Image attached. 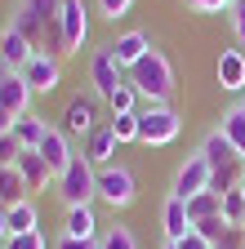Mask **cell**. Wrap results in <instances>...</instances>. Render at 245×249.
<instances>
[{
  "label": "cell",
  "instance_id": "obj_1",
  "mask_svg": "<svg viewBox=\"0 0 245 249\" xmlns=\"http://www.w3.org/2000/svg\"><path fill=\"white\" fill-rule=\"evenodd\" d=\"M125 80L138 89V98L143 103H170V93H174V67H170V58L151 45L134 67L125 71Z\"/></svg>",
  "mask_w": 245,
  "mask_h": 249
},
{
  "label": "cell",
  "instance_id": "obj_2",
  "mask_svg": "<svg viewBox=\"0 0 245 249\" xmlns=\"http://www.w3.org/2000/svg\"><path fill=\"white\" fill-rule=\"evenodd\" d=\"M183 134V120L170 103H143L138 107V142L147 147H165Z\"/></svg>",
  "mask_w": 245,
  "mask_h": 249
},
{
  "label": "cell",
  "instance_id": "obj_3",
  "mask_svg": "<svg viewBox=\"0 0 245 249\" xmlns=\"http://www.w3.org/2000/svg\"><path fill=\"white\" fill-rule=\"evenodd\" d=\"M58 196H63V205L67 209H76V205H94L98 200V169L85 160V156H76V160L58 174Z\"/></svg>",
  "mask_w": 245,
  "mask_h": 249
},
{
  "label": "cell",
  "instance_id": "obj_4",
  "mask_svg": "<svg viewBox=\"0 0 245 249\" xmlns=\"http://www.w3.org/2000/svg\"><path fill=\"white\" fill-rule=\"evenodd\" d=\"M58 9H63V0H18L9 27L22 31L32 45H40V40H45V31L58 22Z\"/></svg>",
  "mask_w": 245,
  "mask_h": 249
},
{
  "label": "cell",
  "instance_id": "obj_5",
  "mask_svg": "<svg viewBox=\"0 0 245 249\" xmlns=\"http://www.w3.org/2000/svg\"><path fill=\"white\" fill-rule=\"evenodd\" d=\"M134 196H138V182H134V174L125 165L98 169V200L107 209H125V205H134Z\"/></svg>",
  "mask_w": 245,
  "mask_h": 249
},
{
  "label": "cell",
  "instance_id": "obj_6",
  "mask_svg": "<svg viewBox=\"0 0 245 249\" xmlns=\"http://www.w3.org/2000/svg\"><path fill=\"white\" fill-rule=\"evenodd\" d=\"M209 178H214L209 160H205L201 151H192L188 160L178 165V174H174V187H170V196H174V200H192V196L209 192Z\"/></svg>",
  "mask_w": 245,
  "mask_h": 249
},
{
  "label": "cell",
  "instance_id": "obj_7",
  "mask_svg": "<svg viewBox=\"0 0 245 249\" xmlns=\"http://www.w3.org/2000/svg\"><path fill=\"white\" fill-rule=\"evenodd\" d=\"M58 31H63V53H80V45L89 40V9H85V0H63V9H58Z\"/></svg>",
  "mask_w": 245,
  "mask_h": 249
},
{
  "label": "cell",
  "instance_id": "obj_8",
  "mask_svg": "<svg viewBox=\"0 0 245 249\" xmlns=\"http://www.w3.org/2000/svg\"><path fill=\"white\" fill-rule=\"evenodd\" d=\"M18 76L32 85V93H54L58 85H63V62H58L54 53H40V49H36V58L27 62Z\"/></svg>",
  "mask_w": 245,
  "mask_h": 249
},
{
  "label": "cell",
  "instance_id": "obj_9",
  "mask_svg": "<svg viewBox=\"0 0 245 249\" xmlns=\"http://www.w3.org/2000/svg\"><path fill=\"white\" fill-rule=\"evenodd\" d=\"M89 80H94V93H98L103 103L112 98L120 85H125V67L112 58V49H98V53H94V62H89Z\"/></svg>",
  "mask_w": 245,
  "mask_h": 249
},
{
  "label": "cell",
  "instance_id": "obj_10",
  "mask_svg": "<svg viewBox=\"0 0 245 249\" xmlns=\"http://www.w3.org/2000/svg\"><path fill=\"white\" fill-rule=\"evenodd\" d=\"M67 134H94L98 129V93H76L63 111Z\"/></svg>",
  "mask_w": 245,
  "mask_h": 249
},
{
  "label": "cell",
  "instance_id": "obj_11",
  "mask_svg": "<svg viewBox=\"0 0 245 249\" xmlns=\"http://www.w3.org/2000/svg\"><path fill=\"white\" fill-rule=\"evenodd\" d=\"M18 174H22V182H27V192H45L49 182H58V174L49 169V160L36 151V147H22V156H18V165H14Z\"/></svg>",
  "mask_w": 245,
  "mask_h": 249
},
{
  "label": "cell",
  "instance_id": "obj_12",
  "mask_svg": "<svg viewBox=\"0 0 245 249\" xmlns=\"http://www.w3.org/2000/svg\"><path fill=\"white\" fill-rule=\"evenodd\" d=\"M32 58H36V45L27 40L22 31H14V27H5V31H0V62H5V67L22 71Z\"/></svg>",
  "mask_w": 245,
  "mask_h": 249
},
{
  "label": "cell",
  "instance_id": "obj_13",
  "mask_svg": "<svg viewBox=\"0 0 245 249\" xmlns=\"http://www.w3.org/2000/svg\"><path fill=\"white\" fill-rule=\"evenodd\" d=\"M116 147H120V142H116V134H112V124H98L94 134H85V151H80V156H85L94 169H107L112 156H116Z\"/></svg>",
  "mask_w": 245,
  "mask_h": 249
},
{
  "label": "cell",
  "instance_id": "obj_14",
  "mask_svg": "<svg viewBox=\"0 0 245 249\" xmlns=\"http://www.w3.org/2000/svg\"><path fill=\"white\" fill-rule=\"evenodd\" d=\"M36 151H40L45 160H49V169H54V174H63V169L76 160V151H72L67 134H63V129H54V124H49V134L40 138V147H36Z\"/></svg>",
  "mask_w": 245,
  "mask_h": 249
},
{
  "label": "cell",
  "instance_id": "obj_15",
  "mask_svg": "<svg viewBox=\"0 0 245 249\" xmlns=\"http://www.w3.org/2000/svg\"><path fill=\"white\" fill-rule=\"evenodd\" d=\"M205 160H209V169H232V165H245L241 156H236V147L223 138V129H214V134H205V142L196 147Z\"/></svg>",
  "mask_w": 245,
  "mask_h": 249
},
{
  "label": "cell",
  "instance_id": "obj_16",
  "mask_svg": "<svg viewBox=\"0 0 245 249\" xmlns=\"http://www.w3.org/2000/svg\"><path fill=\"white\" fill-rule=\"evenodd\" d=\"M63 236H72V240H98L103 231H98V213H94V205H76V209H67V218H63Z\"/></svg>",
  "mask_w": 245,
  "mask_h": 249
},
{
  "label": "cell",
  "instance_id": "obj_17",
  "mask_svg": "<svg viewBox=\"0 0 245 249\" xmlns=\"http://www.w3.org/2000/svg\"><path fill=\"white\" fill-rule=\"evenodd\" d=\"M214 76H219V85H223L227 93H241V89H245V53H241V49H223Z\"/></svg>",
  "mask_w": 245,
  "mask_h": 249
},
{
  "label": "cell",
  "instance_id": "obj_18",
  "mask_svg": "<svg viewBox=\"0 0 245 249\" xmlns=\"http://www.w3.org/2000/svg\"><path fill=\"white\" fill-rule=\"evenodd\" d=\"M107 49H112V58L120 62V67H125V71H130V67H134V62H138V58H143V53L151 49V40L143 36V31H120V36H116V40H112Z\"/></svg>",
  "mask_w": 245,
  "mask_h": 249
},
{
  "label": "cell",
  "instance_id": "obj_19",
  "mask_svg": "<svg viewBox=\"0 0 245 249\" xmlns=\"http://www.w3.org/2000/svg\"><path fill=\"white\" fill-rule=\"evenodd\" d=\"M161 223H165V240H183V236H192V218H188V205L183 200H165V209H161Z\"/></svg>",
  "mask_w": 245,
  "mask_h": 249
},
{
  "label": "cell",
  "instance_id": "obj_20",
  "mask_svg": "<svg viewBox=\"0 0 245 249\" xmlns=\"http://www.w3.org/2000/svg\"><path fill=\"white\" fill-rule=\"evenodd\" d=\"M22 147H40V138L49 134V124H45V116H36V111H22V116H14V129H9Z\"/></svg>",
  "mask_w": 245,
  "mask_h": 249
},
{
  "label": "cell",
  "instance_id": "obj_21",
  "mask_svg": "<svg viewBox=\"0 0 245 249\" xmlns=\"http://www.w3.org/2000/svg\"><path fill=\"white\" fill-rule=\"evenodd\" d=\"M183 205H188L192 227H196V223H205V218H219V213H223V196H219V192H201V196L183 200Z\"/></svg>",
  "mask_w": 245,
  "mask_h": 249
},
{
  "label": "cell",
  "instance_id": "obj_22",
  "mask_svg": "<svg viewBox=\"0 0 245 249\" xmlns=\"http://www.w3.org/2000/svg\"><path fill=\"white\" fill-rule=\"evenodd\" d=\"M32 192H27V182H22V174L14 169V165H0V205H18V200H27Z\"/></svg>",
  "mask_w": 245,
  "mask_h": 249
},
{
  "label": "cell",
  "instance_id": "obj_23",
  "mask_svg": "<svg viewBox=\"0 0 245 249\" xmlns=\"http://www.w3.org/2000/svg\"><path fill=\"white\" fill-rule=\"evenodd\" d=\"M27 231H40V218H36L32 200H18V205H9V236H27Z\"/></svg>",
  "mask_w": 245,
  "mask_h": 249
},
{
  "label": "cell",
  "instance_id": "obj_24",
  "mask_svg": "<svg viewBox=\"0 0 245 249\" xmlns=\"http://www.w3.org/2000/svg\"><path fill=\"white\" fill-rule=\"evenodd\" d=\"M219 129H223V138L236 147V156L245 160V111H241V107H232V111L223 116V124H219Z\"/></svg>",
  "mask_w": 245,
  "mask_h": 249
},
{
  "label": "cell",
  "instance_id": "obj_25",
  "mask_svg": "<svg viewBox=\"0 0 245 249\" xmlns=\"http://www.w3.org/2000/svg\"><path fill=\"white\" fill-rule=\"evenodd\" d=\"M98 249H138V240H134V231L125 223H116V227H107L98 236Z\"/></svg>",
  "mask_w": 245,
  "mask_h": 249
},
{
  "label": "cell",
  "instance_id": "obj_26",
  "mask_svg": "<svg viewBox=\"0 0 245 249\" xmlns=\"http://www.w3.org/2000/svg\"><path fill=\"white\" fill-rule=\"evenodd\" d=\"M107 111L112 116H125V111H138V89L125 80V85H120L116 93H112V98H107Z\"/></svg>",
  "mask_w": 245,
  "mask_h": 249
},
{
  "label": "cell",
  "instance_id": "obj_27",
  "mask_svg": "<svg viewBox=\"0 0 245 249\" xmlns=\"http://www.w3.org/2000/svg\"><path fill=\"white\" fill-rule=\"evenodd\" d=\"M107 124H112V134H116V142H120V147H125V142H138V111L112 116Z\"/></svg>",
  "mask_w": 245,
  "mask_h": 249
},
{
  "label": "cell",
  "instance_id": "obj_28",
  "mask_svg": "<svg viewBox=\"0 0 245 249\" xmlns=\"http://www.w3.org/2000/svg\"><path fill=\"white\" fill-rule=\"evenodd\" d=\"M223 218L232 227H245V192H241V187H232V192L223 196Z\"/></svg>",
  "mask_w": 245,
  "mask_h": 249
},
{
  "label": "cell",
  "instance_id": "obj_29",
  "mask_svg": "<svg viewBox=\"0 0 245 249\" xmlns=\"http://www.w3.org/2000/svg\"><path fill=\"white\" fill-rule=\"evenodd\" d=\"M227 227H232V223H227V218H223V213H219V218H205V223H196V227H192V231H196V236H205V240H209V245H214V240H219V236H223V231H227Z\"/></svg>",
  "mask_w": 245,
  "mask_h": 249
},
{
  "label": "cell",
  "instance_id": "obj_30",
  "mask_svg": "<svg viewBox=\"0 0 245 249\" xmlns=\"http://www.w3.org/2000/svg\"><path fill=\"white\" fill-rule=\"evenodd\" d=\"M0 249H45V231H27V236H9Z\"/></svg>",
  "mask_w": 245,
  "mask_h": 249
},
{
  "label": "cell",
  "instance_id": "obj_31",
  "mask_svg": "<svg viewBox=\"0 0 245 249\" xmlns=\"http://www.w3.org/2000/svg\"><path fill=\"white\" fill-rule=\"evenodd\" d=\"M18 156H22V142L14 134H0V165H18Z\"/></svg>",
  "mask_w": 245,
  "mask_h": 249
},
{
  "label": "cell",
  "instance_id": "obj_32",
  "mask_svg": "<svg viewBox=\"0 0 245 249\" xmlns=\"http://www.w3.org/2000/svg\"><path fill=\"white\" fill-rule=\"evenodd\" d=\"M188 5H192L196 14H232L236 0H188Z\"/></svg>",
  "mask_w": 245,
  "mask_h": 249
},
{
  "label": "cell",
  "instance_id": "obj_33",
  "mask_svg": "<svg viewBox=\"0 0 245 249\" xmlns=\"http://www.w3.org/2000/svg\"><path fill=\"white\" fill-rule=\"evenodd\" d=\"M214 249H245V227H227L219 240H214Z\"/></svg>",
  "mask_w": 245,
  "mask_h": 249
},
{
  "label": "cell",
  "instance_id": "obj_34",
  "mask_svg": "<svg viewBox=\"0 0 245 249\" xmlns=\"http://www.w3.org/2000/svg\"><path fill=\"white\" fill-rule=\"evenodd\" d=\"M130 5H134V0H98V14H103V18H112V22H116V18H120V14H130Z\"/></svg>",
  "mask_w": 245,
  "mask_h": 249
},
{
  "label": "cell",
  "instance_id": "obj_35",
  "mask_svg": "<svg viewBox=\"0 0 245 249\" xmlns=\"http://www.w3.org/2000/svg\"><path fill=\"white\" fill-rule=\"evenodd\" d=\"M232 36H236V45H245V0L232 5Z\"/></svg>",
  "mask_w": 245,
  "mask_h": 249
},
{
  "label": "cell",
  "instance_id": "obj_36",
  "mask_svg": "<svg viewBox=\"0 0 245 249\" xmlns=\"http://www.w3.org/2000/svg\"><path fill=\"white\" fill-rule=\"evenodd\" d=\"M54 249H98V240H72V236H63Z\"/></svg>",
  "mask_w": 245,
  "mask_h": 249
},
{
  "label": "cell",
  "instance_id": "obj_37",
  "mask_svg": "<svg viewBox=\"0 0 245 249\" xmlns=\"http://www.w3.org/2000/svg\"><path fill=\"white\" fill-rule=\"evenodd\" d=\"M178 249H214V245H209L205 236H196V231H192V236H183V240H178Z\"/></svg>",
  "mask_w": 245,
  "mask_h": 249
},
{
  "label": "cell",
  "instance_id": "obj_38",
  "mask_svg": "<svg viewBox=\"0 0 245 249\" xmlns=\"http://www.w3.org/2000/svg\"><path fill=\"white\" fill-rule=\"evenodd\" d=\"M9 240V205H0V245Z\"/></svg>",
  "mask_w": 245,
  "mask_h": 249
},
{
  "label": "cell",
  "instance_id": "obj_39",
  "mask_svg": "<svg viewBox=\"0 0 245 249\" xmlns=\"http://www.w3.org/2000/svg\"><path fill=\"white\" fill-rule=\"evenodd\" d=\"M9 129H14V116H9L5 107H0V134H9Z\"/></svg>",
  "mask_w": 245,
  "mask_h": 249
},
{
  "label": "cell",
  "instance_id": "obj_40",
  "mask_svg": "<svg viewBox=\"0 0 245 249\" xmlns=\"http://www.w3.org/2000/svg\"><path fill=\"white\" fill-rule=\"evenodd\" d=\"M161 249H178V245H174V240H165V245H161Z\"/></svg>",
  "mask_w": 245,
  "mask_h": 249
},
{
  "label": "cell",
  "instance_id": "obj_41",
  "mask_svg": "<svg viewBox=\"0 0 245 249\" xmlns=\"http://www.w3.org/2000/svg\"><path fill=\"white\" fill-rule=\"evenodd\" d=\"M241 192H245V182H241Z\"/></svg>",
  "mask_w": 245,
  "mask_h": 249
},
{
  "label": "cell",
  "instance_id": "obj_42",
  "mask_svg": "<svg viewBox=\"0 0 245 249\" xmlns=\"http://www.w3.org/2000/svg\"><path fill=\"white\" fill-rule=\"evenodd\" d=\"M241 111H245V103H241Z\"/></svg>",
  "mask_w": 245,
  "mask_h": 249
}]
</instances>
